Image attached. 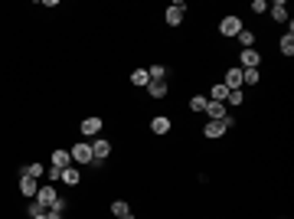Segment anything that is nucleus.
Segmentation results:
<instances>
[{"label":"nucleus","mask_w":294,"mask_h":219,"mask_svg":"<svg viewBox=\"0 0 294 219\" xmlns=\"http://www.w3.org/2000/svg\"><path fill=\"white\" fill-rule=\"evenodd\" d=\"M62 183L78 187V167H66V170H62Z\"/></svg>","instance_id":"23"},{"label":"nucleus","mask_w":294,"mask_h":219,"mask_svg":"<svg viewBox=\"0 0 294 219\" xmlns=\"http://www.w3.org/2000/svg\"><path fill=\"white\" fill-rule=\"evenodd\" d=\"M242 102H245V92H242V88H235V92L225 95V102H222V105H229V108H239Z\"/></svg>","instance_id":"17"},{"label":"nucleus","mask_w":294,"mask_h":219,"mask_svg":"<svg viewBox=\"0 0 294 219\" xmlns=\"http://www.w3.org/2000/svg\"><path fill=\"white\" fill-rule=\"evenodd\" d=\"M66 213H56V210H46V219H62Z\"/></svg>","instance_id":"30"},{"label":"nucleus","mask_w":294,"mask_h":219,"mask_svg":"<svg viewBox=\"0 0 294 219\" xmlns=\"http://www.w3.org/2000/svg\"><path fill=\"white\" fill-rule=\"evenodd\" d=\"M232 125H235V115H225L222 121H206V128H203V134H206V138H222V134L229 131Z\"/></svg>","instance_id":"2"},{"label":"nucleus","mask_w":294,"mask_h":219,"mask_svg":"<svg viewBox=\"0 0 294 219\" xmlns=\"http://www.w3.org/2000/svg\"><path fill=\"white\" fill-rule=\"evenodd\" d=\"M46 180H49V183L62 180V167H46Z\"/></svg>","instance_id":"28"},{"label":"nucleus","mask_w":294,"mask_h":219,"mask_svg":"<svg viewBox=\"0 0 294 219\" xmlns=\"http://www.w3.org/2000/svg\"><path fill=\"white\" fill-rule=\"evenodd\" d=\"M225 95H229V88L219 82V85H213L209 88V102H225Z\"/></svg>","instance_id":"20"},{"label":"nucleus","mask_w":294,"mask_h":219,"mask_svg":"<svg viewBox=\"0 0 294 219\" xmlns=\"http://www.w3.org/2000/svg\"><path fill=\"white\" fill-rule=\"evenodd\" d=\"M147 95L150 98H163L167 95V82H147Z\"/></svg>","instance_id":"18"},{"label":"nucleus","mask_w":294,"mask_h":219,"mask_svg":"<svg viewBox=\"0 0 294 219\" xmlns=\"http://www.w3.org/2000/svg\"><path fill=\"white\" fill-rule=\"evenodd\" d=\"M242 82L245 85H258V69H242Z\"/></svg>","instance_id":"26"},{"label":"nucleus","mask_w":294,"mask_h":219,"mask_svg":"<svg viewBox=\"0 0 294 219\" xmlns=\"http://www.w3.org/2000/svg\"><path fill=\"white\" fill-rule=\"evenodd\" d=\"M78 131L85 134V138H95V134L101 131V118L98 115H92V118H85V121H82V125H78Z\"/></svg>","instance_id":"10"},{"label":"nucleus","mask_w":294,"mask_h":219,"mask_svg":"<svg viewBox=\"0 0 294 219\" xmlns=\"http://www.w3.org/2000/svg\"><path fill=\"white\" fill-rule=\"evenodd\" d=\"M268 13L278 20V23H288V3L285 0H275V3H268Z\"/></svg>","instance_id":"13"},{"label":"nucleus","mask_w":294,"mask_h":219,"mask_svg":"<svg viewBox=\"0 0 294 219\" xmlns=\"http://www.w3.org/2000/svg\"><path fill=\"white\" fill-rule=\"evenodd\" d=\"M203 115H209V121H222V118L229 115V108H225L222 102H209L206 98V111H203Z\"/></svg>","instance_id":"8"},{"label":"nucleus","mask_w":294,"mask_h":219,"mask_svg":"<svg viewBox=\"0 0 294 219\" xmlns=\"http://www.w3.org/2000/svg\"><path fill=\"white\" fill-rule=\"evenodd\" d=\"M239 63H242V69H258V63H262V53H258V49H242Z\"/></svg>","instance_id":"9"},{"label":"nucleus","mask_w":294,"mask_h":219,"mask_svg":"<svg viewBox=\"0 0 294 219\" xmlns=\"http://www.w3.org/2000/svg\"><path fill=\"white\" fill-rule=\"evenodd\" d=\"M108 157H111V141L95 138V141H92V167H105Z\"/></svg>","instance_id":"1"},{"label":"nucleus","mask_w":294,"mask_h":219,"mask_svg":"<svg viewBox=\"0 0 294 219\" xmlns=\"http://www.w3.org/2000/svg\"><path fill=\"white\" fill-rule=\"evenodd\" d=\"M39 219H46V216H39Z\"/></svg>","instance_id":"32"},{"label":"nucleus","mask_w":294,"mask_h":219,"mask_svg":"<svg viewBox=\"0 0 294 219\" xmlns=\"http://www.w3.org/2000/svg\"><path fill=\"white\" fill-rule=\"evenodd\" d=\"M245 30V23H242L239 16H222V23H219V33H222V36H239V33Z\"/></svg>","instance_id":"4"},{"label":"nucleus","mask_w":294,"mask_h":219,"mask_svg":"<svg viewBox=\"0 0 294 219\" xmlns=\"http://www.w3.org/2000/svg\"><path fill=\"white\" fill-rule=\"evenodd\" d=\"M252 10H255V13H265V10H268V3H265V0H252Z\"/></svg>","instance_id":"29"},{"label":"nucleus","mask_w":294,"mask_h":219,"mask_svg":"<svg viewBox=\"0 0 294 219\" xmlns=\"http://www.w3.org/2000/svg\"><path fill=\"white\" fill-rule=\"evenodd\" d=\"M39 190V180H33V177H26V173H20V193L26 196V200H33Z\"/></svg>","instance_id":"11"},{"label":"nucleus","mask_w":294,"mask_h":219,"mask_svg":"<svg viewBox=\"0 0 294 219\" xmlns=\"http://www.w3.org/2000/svg\"><path fill=\"white\" fill-rule=\"evenodd\" d=\"M53 167H62V170L72 167V154H69V150H62V147H56L53 150Z\"/></svg>","instance_id":"14"},{"label":"nucleus","mask_w":294,"mask_h":219,"mask_svg":"<svg viewBox=\"0 0 294 219\" xmlns=\"http://www.w3.org/2000/svg\"><path fill=\"white\" fill-rule=\"evenodd\" d=\"M26 216H30V219H39V216H46V210H43L36 200H30V203H26Z\"/></svg>","instance_id":"25"},{"label":"nucleus","mask_w":294,"mask_h":219,"mask_svg":"<svg viewBox=\"0 0 294 219\" xmlns=\"http://www.w3.org/2000/svg\"><path fill=\"white\" fill-rule=\"evenodd\" d=\"M23 173H26V177H33V180H43V177H46V167H43V164H26Z\"/></svg>","instance_id":"19"},{"label":"nucleus","mask_w":294,"mask_h":219,"mask_svg":"<svg viewBox=\"0 0 294 219\" xmlns=\"http://www.w3.org/2000/svg\"><path fill=\"white\" fill-rule=\"evenodd\" d=\"M150 131H154V134H167V131H170V118H167V115H157L154 121H150Z\"/></svg>","instance_id":"15"},{"label":"nucleus","mask_w":294,"mask_h":219,"mask_svg":"<svg viewBox=\"0 0 294 219\" xmlns=\"http://www.w3.org/2000/svg\"><path fill=\"white\" fill-rule=\"evenodd\" d=\"M235 39L242 43V49H255V33H252V30H242Z\"/></svg>","instance_id":"22"},{"label":"nucleus","mask_w":294,"mask_h":219,"mask_svg":"<svg viewBox=\"0 0 294 219\" xmlns=\"http://www.w3.org/2000/svg\"><path fill=\"white\" fill-rule=\"evenodd\" d=\"M33 200H36V203L43 206V210H49V206H53L56 200H59V193H56L53 183H46V187H39V190H36V196H33Z\"/></svg>","instance_id":"5"},{"label":"nucleus","mask_w":294,"mask_h":219,"mask_svg":"<svg viewBox=\"0 0 294 219\" xmlns=\"http://www.w3.org/2000/svg\"><path fill=\"white\" fill-rule=\"evenodd\" d=\"M147 75H150V82H167V66L154 63L150 69H147Z\"/></svg>","instance_id":"16"},{"label":"nucleus","mask_w":294,"mask_h":219,"mask_svg":"<svg viewBox=\"0 0 294 219\" xmlns=\"http://www.w3.org/2000/svg\"><path fill=\"white\" fill-rule=\"evenodd\" d=\"M131 82H134L138 88H147V82H150V75H147V69H134V72H131Z\"/></svg>","instance_id":"21"},{"label":"nucleus","mask_w":294,"mask_h":219,"mask_svg":"<svg viewBox=\"0 0 294 219\" xmlns=\"http://www.w3.org/2000/svg\"><path fill=\"white\" fill-rule=\"evenodd\" d=\"M278 49H281V56H288V59H291V56H294V26H291V23H288V33H285V36H281Z\"/></svg>","instance_id":"12"},{"label":"nucleus","mask_w":294,"mask_h":219,"mask_svg":"<svg viewBox=\"0 0 294 219\" xmlns=\"http://www.w3.org/2000/svg\"><path fill=\"white\" fill-rule=\"evenodd\" d=\"M190 111H206V98H203V95H193V98H190Z\"/></svg>","instance_id":"27"},{"label":"nucleus","mask_w":294,"mask_h":219,"mask_svg":"<svg viewBox=\"0 0 294 219\" xmlns=\"http://www.w3.org/2000/svg\"><path fill=\"white\" fill-rule=\"evenodd\" d=\"M115 219H134V216H115Z\"/></svg>","instance_id":"31"},{"label":"nucleus","mask_w":294,"mask_h":219,"mask_svg":"<svg viewBox=\"0 0 294 219\" xmlns=\"http://www.w3.org/2000/svg\"><path fill=\"white\" fill-rule=\"evenodd\" d=\"M111 216H131V206L124 203V200H115L111 203Z\"/></svg>","instance_id":"24"},{"label":"nucleus","mask_w":294,"mask_h":219,"mask_svg":"<svg viewBox=\"0 0 294 219\" xmlns=\"http://www.w3.org/2000/svg\"><path fill=\"white\" fill-rule=\"evenodd\" d=\"M72 154V164H85V167H92V141H78L75 147L69 150Z\"/></svg>","instance_id":"3"},{"label":"nucleus","mask_w":294,"mask_h":219,"mask_svg":"<svg viewBox=\"0 0 294 219\" xmlns=\"http://www.w3.org/2000/svg\"><path fill=\"white\" fill-rule=\"evenodd\" d=\"M183 13H186V3H183V0L170 3V7H167V23H170V26H180V23H183Z\"/></svg>","instance_id":"6"},{"label":"nucleus","mask_w":294,"mask_h":219,"mask_svg":"<svg viewBox=\"0 0 294 219\" xmlns=\"http://www.w3.org/2000/svg\"><path fill=\"white\" fill-rule=\"evenodd\" d=\"M222 85L229 88V92H235V88H242V85H245V82H242V69H235V66H232V69H225V78H222Z\"/></svg>","instance_id":"7"}]
</instances>
